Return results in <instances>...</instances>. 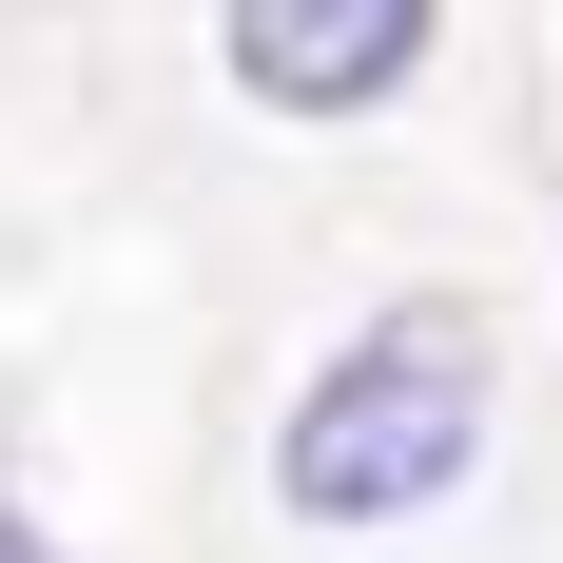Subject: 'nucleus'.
Here are the masks:
<instances>
[{
	"label": "nucleus",
	"instance_id": "1",
	"mask_svg": "<svg viewBox=\"0 0 563 563\" xmlns=\"http://www.w3.org/2000/svg\"><path fill=\"white\" fill-rule=\"evenodd\" d=\"M466 448H486V311H369V331L291 389V448H273V486L311 525H408V506H448L466 486Z\"/></svg>",
	"mask_w": 563,
	"mask_h": 563
},
{
	"label": "nucleus",
	"instance_id": "2",
	"mask_svg": "<svg viewBox=\"0 0 563 563\" xmlns=\"http://www.w3.org/2000/svg\"><path fill=\"white\" fill-rule=\"evenodd\" d=\"M408 58H428V0H233V78L273 117H369L408 98Z\"/></svg>",
	"mask_w": 563,
	"mask_h": 563
},
{
	"label": "nucleus",
	"instance_id": "3",
	"mask_svg": "<svg viewBox=\"0 0 563 563\" xmlns=\"http://www.w3.org/2000/svg\"><path fill=\"white\" fill-rule=\"evenodd\" d=\"M0 563H58V544H40V525H20V506H0Z\"/></svg>",
	"mask_w": 563,
	"mask_h": 563
}]
</instances>
